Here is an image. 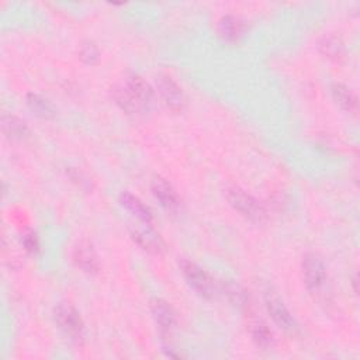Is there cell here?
<instances>
[{
	"label": "cell",
	"mask_w": 360,
	"mask_h": 360,
	"mask_svg": "<svg viewBox=\"0 0 360 360\" xmlns=\"http://www.w3.org/2000/svg\"><path fill=\"white\" fill-rule=\"evenodd\" d=\"M353 287H354V293L357 294V275H354V277H353Z\"/></svg>",
	"instance_id": "obj_21"
},
{
	"label": "cell",
	"mask_w": 360,
	"mask_h": 360,
	"mask_svg": "<svg viewBox=\"0 0 360 360\" xmlns=\"http://www.w3.org/2000/svg\"><path fill=\"white\" fill-rule=\"evenodd\" d=\"M72 258H74L75 265L81 270H83L86 273H97V270H99V259H97V255H96L93 247L89 243H86V241L79 243L74 248Z\"/></svg>",
	"instance_id": "obj_9"
},
{
	"label": "cell",
	"mask_w": 360,
	"mask_h": 360,
	"mask_svg": "<svg viewBox=\"0 0 360 360\" xmlns=\"http://www.w3.org/2000/svg\"><path fill=\"white\" fill-rule=\"evenodd\" d=\"M251 335H252V339L256 343V346L263 350H268V349L273 347V345H275L273 332L269 329V327L263 321L258 320V321L252 322Z\"/></svg>",
	"instance_id": "obj_14"
},
{
	"label": "cell",
	"mask_w": 360,
	"mask_h": 360,
	"mask_svg": "<svg viewBox=\"0 0 360 360\" xmlns=\"http://www.w3.org/2000/svg\"><path fill=\"white\" fill-rule=\"evenodd\" d=\"M55 322L67 336L81 341L85 336V324L81 314L71 304H59L54 311Z\"/></svg>",
	"instance_id": "obj_3"
},
{
	"label": "cell",
	"mask_w": 360,
	"mask_h": 360,
	"mask_svg": "<svg viewBox=\"0 0 360 360\" xmlns=\"http://www.w3.org/2000/svg\"><path fill=\"white\" fill-rule=\"evenodd\" d=\"M122 204L130 211L133 213L138 220H141L145 224H149L152 221V213L151 210L136 196H133L131 193H123L122 195Z\"/></svg>",
	"instance_id": "obj_13"
},
{
	"label": "cell",
	"mask_w": 360,
	"mask_h": 360,
	"mask_svg": "<svg viewBox=\"0 0 360 360\" xmlns=\"http://www.w3.org/2000/svg\"><path fill=\"white\" fill-rule=\"evenodd\" d=\"M113 99L120 108L129 114L142 113L149 108L154 90L141 76L130 75L113 89Z\"/></svg>",
	"instance_id": "obj_1"
},
{
	"label": "cell",
	"mask_w": 360,
	"mask_h": 360,
	"mask_svg": "<svg viewBox=\"0 0 360 360\" xmlns=\"http://www.w3.org/2000/svg\"><path fill=\"white\" fill-rule=\"evenodd\" d=\"M159 96L163 104L172 111H180L185 106V96L182 89L167 75H161L156 81Z\"/></svg>",
	"instance_id": "obj_6"
},
{
	"label": "cell",
	"mask_w": 360,
	"mask_h": 360,
	"mask_svg": "<svg viewBox=\"0 0 360 360\" xmlns=\"http://www.w3.org/2000/svg\"><path fill=\"white\" fill-rule=\"evenodd\" d=\"M27 104L31 108V111L38 117L51 118L55 114V110H54L52 104L47 99H44L38 95H28L27 96Z\"/></svg>",
	"instance_id": "obj_17"
},
{
	"label": "cell",
	"mask_w": 360,
	"mask_h": 360,
	"mask_svg": "<svg viewBox=\"0 0 360 360\" xmlns=\"http://www.w3.org/2000/svg\"><path fill=\"white\" fill-rule=\"evenodd\" d=\"M81 59L86 65H95L99 61V49L95 44H85L81 48Z\"/></svg>",
	"instance_id": "obj_19"
},
{
	"label": "cell",
	"mask_w": 360,
	"mask_h": 360,
	"mask_svg": "<svg viewBox=\"0 0 360 360\" xmlns=\"http://www.w3.org/2000/svg\"><path fill=\"white\" fill-rule=\"evenodd\" d=\"M332 96L334 100L336 101V104L347 111V113H354L357 110V99L354 96V93L347 89L345 85H334L332 88Z\"/></svg>",
	"instance_id": "obj_15"
},
{
	"label": "cell",
	"mask_w": 360,
	"mask_h": 360,
	"mask_svg": "<svg viewBox=\"0 0 360 360\" xmlns=\"http://www.w3.org/2000/svg\"><path fill=\"white\" fill-rule=\"evenodd\" d=\"M22 243H23L24 249H26L27 252L34 254V252L38 251V247H40L38 238H37V235H35L33 231H28V232L24 234V236H23V239H22Z\"/></svg>",
	"instance_id": "obj_20"
},
{
	"label": "cell",
	"mask_w": 360,
	"mask_h": 360,
	"mask_svg": "<svg viewBox=\"0 0 360 360\" xmlns=\"http://www.w3.org/2000/svg\"><path fill=\"white\" fill-rule=\"evenodd\" d=\"M218 33L222 40L228 42H236L247 33V22L239 16H224L218 23Z\"/></svg>",
	"instance_id": "obj_8"
},
{
	"label": "cell",
	"mask_w": 360,
	"mask_h": 360,
	"mask_svg": "<svg viewBox=\"0 0 360 360\" xmlns=\"http://www.w3.org/2000/svg\"><path fill=\"white\" fill-rule=\"evenodd\" d=\"M151 311L154 320L162 332H170L176 325V314L173 309L163 300H154L151 303Z\"/></svg>",
	"instance_id": "obj_11"
},
{
	"label": "cell",
	"mask_w": 360,
	"mask_h": 360,
	"mask_svg": "<svg viewBox=\"0 0 360 360\" xmlns=\"http://www.w3.org/2000/svg\"><path fill=\"white\" fill-rule=\"evenodd\" d=\"M134 241L145 251L152 254H161L163 251V243L156 232L152 229H137L133 232Z\"/></svg>",
	"instance_id": "obj_12"
},
{
	"label": "cell",
	"mask_w": 360,
	"mask_h": 360,
	"mask_svg": "<svg viewBox=\"0 0 360 360\" xmlns=\"http://www.w3.org/2000/svg\"><path fill=\"white\" fill-rule=\"evenodd\" d=\"M321 52L329 59H341L345 55V45L336 37L325 38L320 45Z\"/></svg>",
	"instance_id": "obj_18"
},
{
	"label": "cell",
	"mask_w": 360,
	"mask_h": 360,
	"mask_svg": "<svg viewBox=\"0 0 360 360\" xmlns=\"http://www.w3.org/2000/svg\"><path fill=\"white\" fill-rule=\"evenodd\" d=\"M3 131L8 137L13 140H23L28 130L27 126L15 115H5L3 117Z\"/></svg>",
	"instance_id": "obj_16"
},
{
	"label": "cell",
	"mask_w": 360,
	"mask_h": 360,
	"mask_svg": "<svg viewBox=\"0 0 360 360\" xmlns=\"http://www.w3.org/2000/svg\"><path fill=\"white\" fill-rule=\"evenodd\" d=\"M266 309H268V313L270 314L272 320L275 321V324H277L283 331L294 332L297 329V322H295L294 317L291 316L288 309L284 306L283 300L279 295H276L273 293H269L266 295Z\"/></svg>",
	"instance_id": "obj_7"
},
{
	"label": "cell",
	"mask_w": 360,
	"mask_h": 360,
	"mask_svg": "<svg viewBox=\"0 0 360 360\" xmlns=\"http://www.w3.org/2000/svg\"><path fill=\"white\" fill-rule=\"evenodd\" d=\"M302 268H303L304 283L309 287V290L311 291L320 290L327 280V268L321 256L313 252L307 254L303 258Z\"/></svg>",
	"instance_id": "obj_5"
},
{
	"label": "cell",
	"mask_w": 360,
	"mask_h": 360,
	"mask_svg": "<svg viewBox=\"0 0 360 360\" xmlns=\"http://www.w3.org/2000/svg\"><path fill=\"white\" fill-rule=\"evenodd\" d=\"M227 200L239 214L254 222H261L266 218L265 206L258 199H255L254 196H251L243 189L239 188L228 189Z\"/></svg>",
	"instance_id": "obj_2"
},
{
	"label": "cell",
	"mask_w": 360,
	"mask_h": 360,
	"mask_svg": "<svg viewBox=\"0 0 360 360\" xmlns=\"http://www.w3.org/2000/svg\"><path fill=\"white\" fill-rule=\"evenodd\" d=\"M182 272L188 280V283L202 295L206 298H213L217 294V287L214 280L196 263L190 261H182L180 263Z\"/></svg>",
	"instance_id": "obj_4"
},
{
	"label": "cell",
	"mask_w": 360,
	"mask_h": 360,
	"mask_svg": "<svg viewBox=\"0 0 360 360\" xmlns=\"http://www.w3.org/2000/svg\"><path fill=\"white\" fill-rule=\"evenodd\" d=\"M152 193L159 204L167 211H176L179 208V197L174 189L162 177L154 179Z\"/></svg>",
	"instance_id": "obj_10"
}]
</instances>
